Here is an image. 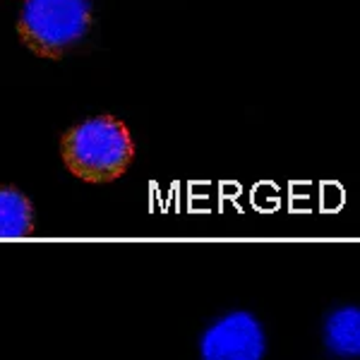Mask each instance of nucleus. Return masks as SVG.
Returning a JSON list of instances; mask_svg holds the SVG:
<instances>
[{"instance_id":"f257e3e1","label":"nucleus","mask_w":360,"mask_h":360,"mask_svg":"<svg viewBox=\"0 0 360 360\" xmlns=\"http://www.w3.org/2000/svg\"><path fill=\"white\" fill-rule=\"evenodd\" d=\"M60 159L84 183H111L135 159L130 130L113 115H98L70 127L60 139Z\"/></svg>"},{"instance_id":"f03ea898","label":"nucleus","mask_w":360,"mask_h":360,"mask_svg":"<svg viewBox=\"0 0 360 360\" xmlns=\"http://www.w3.org/2000/svg\"><path fill=\"white\" fill-rule=\"evenodd\" d=\"M89 0H27L17 34L32 53L58 60L89 32Z\"/></svg>"},{"instance_id":"7ed1b4c3","label":"nucleus","mask_w":360,"mask_h":360,"mask_svg":"<svg viewBox=\"0 0 360 360\" xmlns=\"http://www.w3.org/2000/svg\"><path fill=\"white\" fill-rule=\"evenodd\" d=\"M264 329L248 310H233L205 329L200 339L202 360H262Z\"/></svg>"},{"instance_id":"20e7f679","label":"nucleus","mask_w":360,"mask_h":360,"mask_svg":"<svg viewBox=\"0 0 360 360\" xmlns=\"http://www.w3.org/2000/svg\"><path fill=\"white\" fill-rule=\"evenodd\" d=\"M324 344L339 358H356L360 353V310L346 305L334 310L324 322Z\"/></svg>"},{"instance_id":"39448f33","label":"nucleus","mask_w":360,"mask_h":360,"mask_svg":"<svg viewBox=\"0 0 360 360\" xmlns=\"http://www.w3.org/2000/svg\"><path fill=\"white\" fill-rule=\"evenodd\" d=\"M34 233V207L25 193L0 185V238H27Z\"/></svg>"}]
</instances>
